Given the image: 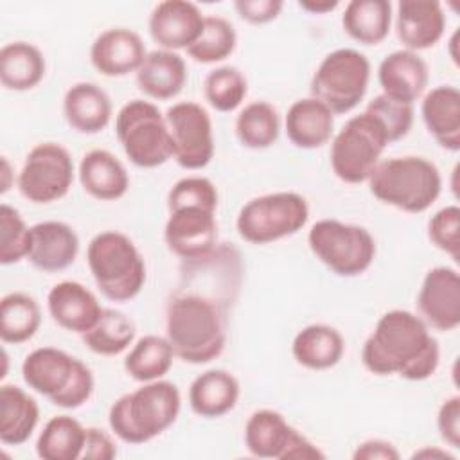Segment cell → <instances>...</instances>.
<instances>
[{
  "label": "cell",
  "instance_id": "cell-14",
  "mask_svg": "<svg viewBox=\"0 0 460 460\" xmlns=\"http://www.w3.org/2000/svg\"><path fill=\"white\" fill-rule=\"evenodd\" d=\"M164 241L183 261L207 259L217 243L216 210L205 207H178L169 210Z\"/></svg>",
  "mask_w": 460,
  "mask_h": 460
},
{
  "label": "cell",
  "instance_id": "cell-15",
  "mask_svg": "<svg viewBox=\"0 0 460 460\" xmlns=\"http://www.w3.org/2000/svg\"><path fill=\"white\" fill-rule=\"evenodd\" d=\"M420 320L438 332L455 331L460 325V275L455 268L435 266L417 293Z\"/></svg>",
  "mask_w": 460,
  "mask_h": 460
},
{
  "label": "cell",
  "instance_id": "cell-21",
  "mask_svg": "<svg viewBox=\"0 0 460 460\" xmlns=\"http://www.w3.org/2000/svg\"><path fill=\"white\" fill-rule=\"evenodd\" d=\"M377 81L385 95L413 104L428 86V65L417 52L394 50L379 63Z\"/></svg>",
  "mask_w": 460,
  "mask_h": 460
},
{
  "label": "cell",
  "instance_id": "cell-17",
  "mask_svg": "<svg viewBox=\"0 0 460 460\" xmlns=\"http://www.w3.org/2000/svg\"><path fill=\"white\" fill-rule=\"evenodd\" d=\"M147 56L142 38L126 27H113L101 32L90 47L92 66L106 77L137 74Z\"/></svg>",
  "mask_w": 460,
  "mask_h": 460
},
{
  "label": "cell",
  "instance_id": "cell-41",
  "mask_svg": "<svg viewBox=\"0 0 460 460\" xmlns=\"http://www.w3.org/2000/svg\"><path fill=\"white\" fill-rule=\"evenodd\" d=\"M365 111H368L381 122L390 142L404 138L413 126V104L395 101L385 93L376 95L367 104Z\"/></svg>",
  "mask_w": 460,
  "mask_h": 460
},
{
  "label": "cell",
  "instance_id": "cell-27",
  "mask_svg": "<svg viewBox=\"0 0 460 460\" xmlns=\"http://www.w3.org/2000/svg\"><path fill=\"white\" fill-rule=\"evenodd\" d=\"M289 142L300 149H316L327 144L334 129V113L318 99L295 101L284 120Z\"/></svg>",
  "mask_w": 460,
  "mask_h": 460
},
{
  "label": "cell",
  "instance_id": "cell-50",
  "mask_svg": "<svg viewBox=\"0 0 460 460\" xmlns=\"http://www.w3.org/2000/svg\"><path fill=\"white\" fill-rule=\"evenodd\" d=\"M0 192L5 194L11 189L13 183V172H11V165L7 162L5 156H2V165H0Z\"/></svg>",
  "mask_w": 460,
  "mask_h": 460
},
{
  "label": "cell",
  "instance_id": "cell-31",
  "mask_svg": "<svg viewBox=\"0 0 460 460\" xmlns=\"http://www.w3.org/2000/svg\"><path fill=\"white\" fill-rule=\"evenodd\" d=\"M45 56L29 41H11L0 49V83L7 90H32L45 77Z\"/></svg>",
  "mask_w": 460,
  "mask_h": 460
},
{
  "label": "cell",
  "instance_id": "cell-25",
  "mask_svg": "<svg viewBox=\"0 0 460 460\" xmlns=\"http://www.w3.org/2000/svg\"><path fill=\"white\" fill-rule=\"evenodd\" d=\"M63 115L72 129L95 135L111 120V101L95 83H75L63 97Z\"/></svg>",
  "mask_w": 460,
  "mask_h": 460
},
{
  "label": "cell",
  "instance_id": "cell-49",
  "mask_svg": "<svg viewBox=\"0 0 460 460\" xmlns=\"http://www.w3.org/2000/svg\"><path fill=\"white\" fill-rule=\"evenodd\" d=\"M411 458H449V460H455V455H451L447 449H438V447L424 446L422 449L415 451L411 455Z\"/></svg>",
  "mask_w": 460,
  "mask_h": 460
},
{
  "label": "cell",
  "instance_id": "cell-7",
  "mask_svg": "<svg viewBox=\"0 0 460 460\" xmlns=\"http://www.w3.org/2000/svg\"><path fill=\"white\" fill-rule=\"evenodd\" d=\"M115 135L137 167L153 169L172 158L165 115L151 101L133 99L126 102L115 117Z\"/></svg>",
  "mask_w": 460,
  "mask_h": 460
},
{
  "label": "cell",
  "instance_id": "cell-6",
  "mask_svg": "<svg viewBox=\"0 0 460 460\" xmlns=\"http://www.w3.org/2000/svg\"><path fill=\"white\" fill-rule=\"evenodd\" d=\"M86 262L99 291L111 302L133 300L146 284V262L122 232L97 234L86 250Z\"/></svg>",
  "mask_w": 460,
  "mask_h": 460
},
{
  "label": "cell",
  "instance_id": "cell-51",
  "mask_svg": "<svg viewBox=\"0 0 460 460\" xmlns=\"http://www.w3.org/2000/svg\"><path fill=\"white\" fill-rule=\"evenodd\" d=\"M456 45H458V31H455L453 36L449 38V56H451V59H453L455 65H458V54L455 52Z\"/></svg>",
  "mask_w": 460,
  "mask_h": 460
},
{
  "label": "cell",
  "instance_id": "cell-47",
  "mask_svg": "<svg viewBox=\"0 0 460 460\" xmlns=\"http://www.w3.org/2000/svg\"><path fill=\"white\" fill-rule=\"evenodd\" d=\"M401 455L395 449L394 444L381 440V438H370L361 444L352 453L354 460H397Z\"/></svg>",
  "mask_w": 460,
  "mask_h": 460
},
{
  "label": "cell",
  "instance_id": "cell-9",
  "mask_svg": "<svg viewBox=\"0 0 460 460\" xmlns=\"http://www.w3.org/2000/svg\"><path fill=\"white\" fill-rule=\"evenodd\" d=\"M388 144L386 131L374 115H354L331 142V169L345 183L368 181Z\"/></svg>",
  "mask_w": 460,
  "mask_h": 460
},
{
  "label": "cell",
  "instance_id": "cell-19",
  "mask_svg": "<svg viewBox=\"0 0 460 460\" xmlns=\"http://www.w3.org/2000/svg\"><path fill=\"white\" fill-rule=\"evenodd\" d=\"M79 253L75 230L63 221H41L31 226L27 261L40 271L58 273L72 266Z\"/></svg>",
  "mask_w": 460,
  "mask_h": 460
},
{
  "label": "cell",
  "instance_id": "cell-37",
  "mask_svg": "<svg viewBox=\"0 0 460 460\" xmlns=\"http://www.w3.org/2000/svg\"><path fill=\"white\" fill-rule=\"evenodd\" d=\"M279 133V111L266 101H253L246 104L235 119V137L248 149H266L273 146Z\"/></svg>",
  "mask_w": 460,
  "mask_h": 460
},
{
  "label": "cell",
  "instance_id": "cell-34",
  "mask_svg": "<svg viewBox=\"0 0 460 460\" xmlns=\"http://www.w3.org/2000/svg\"><path fill=\"white\" fill-rule=\"evenodd\" d=\"M174 358L172 347L165 336L146 334L137 340L124 358V370L131 379L149 383L162 379L171 370Z\"/></svg>",
  "mask_w": 460,
  "mask_h": 460
},
{
  "label": "cell",
  "instance_id": "cell-44",
  "mask_svg": "<svg viewBox=\"0 0 460 460\" xmlns=\"http://www.w3.org/2000/svg\"><path fill=\"white\" fill-rule=\"evenodd\" d=\"M437 429L440 438L453 449L460 447V397H447L437 411Z\"/></svg>",
  "mask_w": 460,
  "mask_h": 460
},
{
  "label": "cell",
  "instance_id": "cell-1",
  "mask_svg": "<svg viewBox=\"0 0 460 460\" xmlns=\"http://www.w3.org/2000/svg\"><path fill=\"white\" fill-rule=\"evenodd\" d=\"M440 361L438 341L419 314L392 309L385 313L361 349V363L374 376H399L424 381Z\"/></svg>",
  "mask_w": 460,
  "mask_h": 460
},
{
  "label": "cell",
  "instance_id": "cell-3",
  "mask_svg": "<svg viewBox=\"0 0 460 460\" xmlns=\"http://www.w3.org/2000/svg\"><path fill=\"white\" fill-rule=\"evenodd\" d=\"M181 410V395L174 383L156 379L120 395L108 411L115 437L126 444H146L169 429Z\"/></svg>",
  "mask_w": 460,
  "mask_h": 460
},
{
  "label": "cell",
  "instance_id": "cell-2",
  "mask_svg": "<svg viewBox=\"0 0 460 460\" xmlns=\"http://www.w3.org/2000/svg\"><path fill=\"white\" fill-rule=\"evenodd\" d=\"M165 338L185 363L216 359L226 343L225 309L214 296L196 291L176 293L165 309Z\"/></svg>",
  "mask_w": 460,
  "mask_h": 460
},
{
  "label": "cell",
  "instance_id": "cell-30",
  "mask_svg": "<svg viewBox=\"0 0 460 460\" xmlns=\"http://www.w3.org/2000/svg\"><path fill=\"white\" fill-rule=\"evenodd\" d=\"M40 420V406L16 385L0 386V442L5 446L25 444Z\"/></svg>",
  "mask_w": 460,
  "mask_h": 460
},
{
  "label": "cell",
  "instance_id": "cell-26",
  "mask_svg": "<svg viewBox=\"0 0 460 460\" xmlns=\"http://www.w3.org/2000/svg\"><path fill=\"white\" fill-rule=\"evenodd\" d=\"M138 90L155 101L176 97L187 83V65L178 52L156 49L147 52L137 70Z\"/></svg>",
  "mask_w": 460,
  "mask_h": 460
},
{
  "label": "cell",
  "instance_id": "cell-18",
  "mask_svg": "<svg viewBox=\"0 0 460 460\" xmlns=\"http://www.w3.org/2000/svg\"><path fill=\"white\" fill-rule=\"evenodd\" d=\"M446 14L435 0H401L395 13V34L406 50L419 52L440 41Z\"/></svg>",
  "mask_w": 460,
  "mask_h": 460
},
{
  "label": "cell",
  "instance_id": "cell-22",
  "mask_svg": "<svg viewBox=\"0 0 460 460\" xmlns=\"http://www.w3.org/2000/svg\"><path fill=\"white\" fill-rule=\"evenodd\" d=\"M422 122L435 142L456 153L460 149V90L453 84L431 88L420 104Z\"/></svg>",
  "mask_w": 460,
  "mask_h": 460
},
{
  "label": "cell",
  "instance_id": "cell-29",
  "mask_svg": "<svg viewBox=\"0 0 460 460\" xmlns=\"http://www.w3.org/2000/svg\"><path fill=\"white\" fill-rule=\"evenodd\" d=\"M345 352L341 332L325 323H311L296 332L291 343L295 361L309 370H327L340 363Z\"/></svg>",
  "mask_w": 460,
  "mask_h": 460
},
{
  "label": "cell",
  "instance_id": "cell-48",
  "mask_svg": "<svg viewBox=\"0 0 460 460\" xmlns=\"http://www.w3.org/2000/svg\"><path fill=\"white\" fill-rule=\"evenodd\" d=\"M340 4L336 0H302L298 2V7L311 13V14H325L338 7Z\"/></svg>",
  "mask_w": 460,
  "mask_h": 460
},
{
  "label": "cell",
  "instance_id": "cell-12",
  "mask_svg": "<svg viewBox=\"0 0 460 460\" xmlns=\"http://www.w3.org/2000/svg\"><path fill=\"white\" fill-rule=\"evenodd\" d=\"M74 181V162L58 142L36 144L25 156L16 178L20 194L36 205H47L66 196Z\"/></svg>",
  "mask_w": 460,
  "mask_h": 460
},
{
  "label": "cell",
  "instance_id": "cell-38",
  "mask_svg": "<svg viewBox=\"0 0 460 460\" xmlns=\"http://www.w3.org/2000/svg\"><path fill=\"white\" fill-rule=\"evenodd\" d=\"M237 45L234 25L223 16H205L199 38L187 49V56L201 65H212L226 59Z\"/></svg>",
  "mask_w": 460,
  "mask_h": 460
},
{
  "label": "cell",
  "instance_id": "cell-39",
  "mask_svg": "<svg viewBox=\"0 0 460 460\" xmlns=\"http://www.w3.org/2000/svg\"><path fill=\"white\" fill-rule=\"evenodd\" d=\"M248 93L244 74L230 65L210 70L203 81L205 101L221 113L237 110Z\"/></svg>",
  "mask_w": 460,
  "mask_h": 460
},
{
  "label": "cell",
  "instance_id": "cell-16",
  "mask_svg": "<svg viewBox=\"0 0 460 460\" xmlns=\"http://www.w3.org/2000/svg\"><path fill=\"white\" fill-rule=\"evenodd\" d=\"M205 16L199 7L187 0H165L155 5L149 14L147 29L153 41L164 49L176 52L189 49L201 34Z\"/></svg>",
  "mask_w": 460,
  "mask_h": 460
},
{
  "label": "cell",
  "instance_id": "cell-11",
  "mask_svg": "<svg viewBox=\"0 0 460 460\" xmlns=\"http://www.w3.org/2000/svg\"><path fill=\"white\" fill-rule=\"evenodd\" d=\"M370 81V61L356 49H336L318 65L311 79V97L334 115L349 113L365 97Z\"/></svg>",
  "mask_w": 460,
  "mask_h": 460
},
{
  "label": "cell",
  "instance_id": "cell-13",
  "mask_svg": "<svg viewBox=\"0 0 460 460\" xmlns=\"http://www.w3.org/2000/svg\"><path fill=\"white\" fill-rule=\"evenodd\" d=\"M172 158L189 171L203 169L214 156V131L208 111L192 101L174 102L165 111Z\"/></svg>",
  "mask_w": 460,
  "mask_h": 460
},
{
  "label": "cell",
  "instance_id": "cell-20",
  "mask_svg": "<svg viewBox=\"0 0 460 460\" xmlns=\"http://www.w3.org/2000/svg\"><path fill=\"white\" fill-rule=\"evenodd\" d=\"M47 307L52 320L65 331L84 334L90 331L104 307L97 296L81 282L61 280L47 295Z\"/></svg>",
  "mask_w": 460,
  "mask_h": 460
},
{
  "label": "cell",
  "instance_id": "cell-4",
  "mask_svg": "<svg viewBox=\"0 0 460 460\" xmlns=\"http://www.w3.org/2000/svg\"><path fill=\"white\" fill-rule=\"evenodd\" d=\"M376 199L408 214L428 210L440 196L438 167L424 156H395L377 164L368 178Z\"/></svg>",
  "mask_w": 460,
  "mask_h": 460
},
{
  "label": "cell",
  "instance_id": "cell-42",
  "mask_svg": "<svg viewBox=\"0 0 460 460\" xmlns=\"http://www.w3.org/2000/svg\"><path fill=\"white\" fill-rule=\"evenodd\" d=\"M217 189L205 176H185L178 180L167 194V208L205 207L217 210Z\"/></svg>",
  "mask_w": 460,
  "mask_h": 460
},
{
  "label": "cell",
  "instance_id": "cell-40",
  "mask_svg": "<svg viewBox=\"0 0 460 460\" xmlns=\"http://www.w3.org/2000/svg\"><path fill=\"white\" fill-rule=\"evenodd\" d=\"M31 248V226L25 225L20 212L7 205H0V262L4 266L27 259Z\"/></svg>",
  "mask_w": 460,
  "mask_h": 460
},
{
  "label": "cell",
  "instance_id": "cell-28",
  "mask_svg": "<svg viewBox=\"0 0 460 460\" xmlns=\"http://www.w3.org/2000/svg\"><path fill=\"white\" fill-rule=\"evenodd\" d=\"M296 431L282 413L262 408L253 411L244 424V446L257 458L284 460Z\"/></svg>",
  "mask_w": 460,
  "mask_h": 460
},
{
  "label": "cell",
  "instance_id": "cell-46",
  "mask_svg": "<svg viewBox=\"0 0 460 460\" xmlns=\"http://www.w3.org/2000/svg\"><path fill=\"white\" fill-rule=\"evenodd\" d=\"M117 456V444L111 435L101 428H86V440L81 460H111Z\"/></svg>",
  "mask_w": 460,
  "mask_h": 460
},
{
  "label": "cell",
  "instance_id": "cell-10",
  "mask_svg": "<svg viewBox=\"0 0 460 460\" xmlns=\"http://www.w3.org/2000/svg\"><path fill=\"white\" fill-rule=\"evenodd\" d=\"M307 244L313 255L338 277L365 273L376 257L372 234L365 226L338 219L316 221L307 234Z\"/></svg>",
  "mask_w": 460,
  "mask_h": 460
},
{
  "label": "cell",
  "instance_id": "cell-32",
  "mask_svg": "<svg viewBox=\"0 0 460 460\" xmlns=\"http://www.w3.org/2000/svg\"><path fill=\"white\" fill-rule=\"evenodd\" d=\"M341 25L354 41L377 45L390 32L392 4L388 0H350L341 14Z\"/></svg>",
  "mask_w": 460,
  "mask_h": 460
},
{
  "label": "cell",
  "instance_id": "cell-35",
  "mask_svg": "<svg viewBox=\"0 0 460 460\" xmlns=\"http://www.w3.org/2000/svg\"><path fill=\"white\" fill-rule=\"evenodd\" d=\"M41 323L38 302L20 291L7 293L0 302V340L4 343L29 341Z\"/></svg>",
  "mask_w": 460,
  "mask_h": 460
},
{
  "label": "cell",
  "instance_id": "cell-23",
  "mask_svg": "<svg viewBox=\"0 0 460 460\" xmlns=\"http://www.w3.org/2000/svg\"><path fill=\"white\" fill-rule=\"evenodd\" d=\"M77 176L83 190L99 201L120 199L129 189V174L124 164L106 149L84 153Z\"/></svg>",
  "mask_w": 460,
  "mask_h": 460
},
{
  "label": "cell",
  "instance_id": "cell-36",
  "mask_svg": "<svg viewBox=\"0 0 460 460\" xmlns=\"http://www.w3.org/2000/svg\"><path fill=\"white\" fill-rule=\"evenodd\" d=\"M135 334L137 327L128 314L117 309H102L97 323L81 334V340L93 354L117 356L133 343Z\"/></svg>",
  "mask_w": 460,
  "mask_h": 460
},
{
  "label": "cell",
  "instance_id": "cell-24",
  "mask_svg": "<svg viewBox=\"0 0 460 460\" xmlns=\"http://www.w3.org/2000/svg\"><path fill=\"white\" fill-rule=\"evenodd\" d=\"M237 377L223 368H210L196 376L189 386V406L203 419H219L232 411L239 401Z\"/></svg>",
  "mask_w": 460,
  "mask_h": 460
},
{
  "label": "cell",
  "instance_id": "cell-33",
  "mask_svg": "<svg viewBox=\"0 0 460 460\" xmlns=\"http://www.w3.org/2000/svg\"><path fill=\"white\" fill-rule=\"evenodd\" d=\"M86 440V428L70 415L47 420L38 440L36 455L43 460H79Z\"/></svg>",
  "mask_w": 460,
  "mask_h": 460
},
{
  "label": "cell",
  "instance_id": "cell-43",
  "mask_svg": "<svg viewBox=\"0 0 460 460\" xmlns=\"http://www.w3.org/2000/svg\"><path fill=\"white\" fill-rule=\"evenodd\" d=\"M428 239L435 248L453 261L460 259V208L447 205L437 210L428 221Z\"/></svg>",
  "mask_w": 460,
  "mask_h": 460
},
{
  "label": "cell",
  "instance_id": "cell-45",
  "mask_svg": "<svg viewBox=\"0 0 460 460\" xmlns=\"http://www.w3.org/2000/svg\"><path fill=\"white\" fill-rule=\"evenodd\" d=\"M284 4L280 0H235L234 9L241 16V20L252 23V25H264L273 22Z\"/></svg>",
  "mask_w": 460,
  "mask_h": 460
},
{
  "label": "cell",
  "instance_id": "cell-5",
  "mask_svg": "<svg viewBox=\"0 0 460 460\" xmlns=\"http://www.w3.org/2000/svg\"><path fill=\"white\" fill-rule=\"evenodd\" d=\"M22 377L29 388L47 397L52 404L75 410L93 394V374L77 358L56 347H40L22 363Z\"/></svg>",
  "mask_w": 460,
  "mask_h": 460
},
{
  "label": "cell",
  "instance_id": "cell-8",
  "mask_svg": "<svg viewBox=\"0 0 460 460\" xmlns=\"http://www.w3.org/2000/svg\"><path fill=\"white\" fill-rule=\"evenodd\" d=\"M309 219V205L298 192H270L244 203L235 228L250 244H268L302 230Z\"/></svg>",
  "mask_w": 460,
  "mask_h": 460
}]
</instances>
